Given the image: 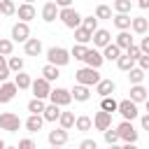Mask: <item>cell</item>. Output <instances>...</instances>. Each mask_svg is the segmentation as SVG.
<instances>
[{"label": "cell", "instance_id": "1", "mask_svg": "<svg viewBox=\"0 0 149 149\" xmlns=\"http://www.w3.org/2000/svg\"><path fill=\"white\" fill-rule=\"evenodd\" d=\"M74 79H77V84H81V86H88V88H91V86H95L102 77H100V72H98V70H93V68H86V65H84V68H79V70L74 72Z\"/></svg>", "mask_w": 149, "mask_h": 149}, {"label": "cell", "instance_id": "2", "mask_svg": "<svg viewBox=\"0 0 149 149\" xmlns=\"http://www.w3.org/2000/svg\"><path fill=\"white\" fill-rule=\"evenodd\" d=\"M47 61H49V65L63 68V65L70 63V51L63 49V47H51V49L47 51Z\"/></svg>", "mask_w": 149, "mask_h": 149}, {"label": "cell", "instance_id": "3", "mask_svg": "<svg viewBox=\"0 0 149 149\" xmlns=\"http://www.w3.org/2000/svg\"><path fill=\"white\" fill-rule=\"evenodd\" d=\"M58 19L63 21L65 28H72V30L81 26V14H79L74 7H65V9H61V12H58Z\"/></svg>", "mask_w": 149, "mask_h": 149}, {"label": "cell", "instance_id": "4", "mask_svg": "<svg viewBox=\"0 0 149 149\" xmlns=\"http://www.w3.org/2000/svg\"><path fill=\"white\" fill-rule=\"evenodd\" d=\"M116 133H119V140H123L126 144H135L137 142V130H135L133 121H121L116 126Z\"/></svg>", "mask_w": 149, "mask_h": 149}, {"label": "cell", "instance_id": "5", "mask_svg": "<svg viewBox=\"0 0 149 149\" xmlns=\"http://www.w3.org/2000/svg\"><path fill=\"white\" fill-rule=\"evenodd\" d=\"M21 126H23V121L19 119V114H14V112H2V114H0V128H2V130L16 133Z\"/></svg>", "mask_w": 149, "mask_h": 149}, {"label": "cell", "instance_id": "6", "mask_svg": "<svg viewBox=\"0 0 149 149\" xmlns=\"http://www.w3.org/2000/svg\"><path fill=\"white\" fill-rule=\"evenodd\" d=\"M49 100H51V105L65 107V105H70V102H72V93H70L68 88H61V86H56V88H51V93H49Z\"/></svg>", "mask_w": 149, "mask_h": 149}, {"label": "cell", "instance_id": "7", "mask_svg": "<svg viewBox=\"0 0 149 149\" xmlns=\"http://www.w3.org/2000/svg\"><path fill=\"white\" fill-rule=\"evenodd\" d=\"M116 112L123 116V121H133V119H137V105L133 102V100H119V107H116Z\"/></svg>", "mask_w": 149, "mask_h": 149}, {"label": "cell", "instance_id": "8", "mask_svg": "<svg viewBox=\"0 0 149 149\" xmlns=\"http://www.w3.org/2000/svg\"><path fill=\"white\" fill-rule=\"evenodd\" d=\"M30 88H33V95H35V98H40V100L49 98V93H51V84H49L44 77H37V79H33Z\"/></svg>", "mask_w": 149, "mask_h": 149}, {"label": "cell", "instance_id": "9", "mask_svg": "<svg viewBox=\"0 0 149 149\" xmlns=\"http://www.w3.org/2000/svg\"><path fill=\"white\" fill-rule=\"evenodd\" d=\"M84 63H86V68H93V70H98V68L105 63V58H102V51H98L95 47H93V49H86Z\"/></svg>", "mask_w": 149, "mask_h": 149}, {"label": "cell", "instance_id": "10", "mask_svg": "<svg viewBox=\"0 0 149 149\" xmlns=\"http://www.w3.org/2000/svg\"><path fill=\"white\" fill-rule=\"evenodd\" d=\"M28 37H30V28H28V23L19 21V23L12 26V42H26Z\"/></svg>", "mask_w": 149, "mask_h": 149}, {"label": "cell", "instance_id": "11", "mask_svg": "<svg viewBox=\"0 0 149 149\" xmlns=\"http://www.w3.org/2000/svg\"><path fill=\"white\" fill-rule=\"evenodd\" d=\"M93 128L95 130H107V128H112V114L109 112H95V116H93Z\"/></svg>", "mask_w": 149, "mask_h": 149}, {"label": "cell", "instance_id": "12", "mask_svg": "<svg viewBox=\"0 0 149 149\" xmlns=\"http://www.w3.org/2000/svg\"><path fill=\"white\" fill-rule=\"evenodd\" d=\"M47 140H49L51 147H63V144L68 142V130H63V128H54V130H49Z\"/></svg>", "mask_w": 149, "mask_h": 149}, {"label": "cell", "instance_id": "13", "mask_svg": "<svg viewBox=\"0 0 149 149\" xmlns=\"http://www.w3.org/2000/svg\"><path fill=\"white\" fill-rule=\"evenodd\" d=\"M16 93H19V88H16L14 81H2V84H0V102H9V100H14Z\"/></svg>", "mask_w": 149, "mask_h": 149}, {"label": "cell", "instance_id": "14", "mask_svg": "<svg viewBox=\"0 0 149 149\" xmlns=\"http://www.w3.org/2000/svg\"><path fill=\"white\" fill-rule=\"evenodd\" d=\"M93 47H98V49H105L109 42H112V35H109V30H105V28H98L95 33H93Z\"/></svg>", "mask_w": 149, "mask_h": 149}, {"label": "cell", "instance_id": "15", "mask_svg": "<svg viewBox=\"0 0 149 149\" xmlns=\"http://www.w3.org/2000/svg\"><path fill=\"white\" fill-rule=\"evenodd\" d=\"M58 7H56V2L54 0H49V2H44V7H42V21H47V23H51V21H56L58 19Z\"/></svg>", "mask_w": 149, "mask_h": 149}, {"label": "cell", "instance_id": "16", "mask_svg": "<svg viewBox=\"0 0 149 149\" xmlns=\"http://www.w3.org/2000/svg\"><path fill=\"white\" fill-rule=\"evenodd\" d=\"M116 91V84L112 81V79H100L98 84H95V93L100 95V98H107V95H112Z\"/></svg>", "mask_w": 149, "mask_h": 149}, {"label": "cell", "instance_id": "17", "mask_svg": "<svg viewBox=\"0 0 149 149\" xmlns=\"http://www.w3.org/2000/svg\"><path fill=\"white\" fill-rule=\"evenodd\" d=\"M16 14H19V19H21L23 23H28V21H33V19L37 16V12H35V7H33V5H28V2H23V5H19V7H16Z\"/></svg>", "mask_w": 149, "mask_h": 149}, {"label": "cell", "instance_id": "18", "mask_svg": "<svg viewBox=\"0 0 149 149\" xmlns=\"http://www.w3.org/2000/svg\"><path fill=\"white\" fill-rule=\"evenodd\" d=\"M23 51H26V56H40L42 54V42L37 37H28L23 42Z\"/></svg>", "mask_w": 149, "mask_h": 149}, {"label": "cell", "instance_id": "19", "mask_svg": "<svg viewBox=\"0 0 149 149\" xmlns=\"http://www.w3.org/2000/svg\"><path fill=\"white\" fill-rule=\"evenodd\" d=\"M23 126H26V130H28V133H37V130H42L44 119H42V114H30V116L23 121Z\"/></svg>", "mask_w": 149, "mask_h": 149}, {"label": "cell", "instance_id": "20", "mask_svg": "<svg viewBox=\"0 0 149 149\" xmlns=\"http://www.w3.org/2000/svg\"><path fill=\"white\" fill-rule=\"evenodd\" d=\"M70 93H72V98H74L77 102H86V100L91 98V88H88V86H81V84H74Z\"/></svg>", "mask_w": 149, "mask_h": 149}, {"label": "cell", "instance_id": "21", "mask_svg": "<svg viewBox=\"0 0 149 149\" xmlns=\"http://www.w3.org/2000/svg\"><path fill=\"white\" fill-rule=\"evenodd\" d=\"M147 98H149V95H147V88H144L142 84H135V86H130V98H128V100H133V102L137 105V102H144Z\"/></svg>", "mask_w": 149, "mask_h": 149}, {"label": "cell", "instance_id": "22", "mask_svg": "<svg viewBox=\"0 0 149 149\" xmlns=\"http://www.w3.org/2000/svg\"><path fill=\"white\" fill-rule=\"evenodd\" d=\"M114 44H116L121 51H123V49H130V47H133V37H130V33H128V30H119Z\"/></svg>", "mask_w": 149, "mask_h": 149}, {"label": "cell", "instance_id": "23", "mask_svg": "<svg viewBox=\"0 0 149 149\" xmlns=\"http://www.w3.org/2000/svg\"><path fill=\"white\" fill-rule=\"evenodd\" d=\"M147 28H149V21H147L144 16H135V19L130 21V30H133V33H137V35H144V33H147Z\"/></svg>", "mask_w": 149, "mask_h": 149}, {"label": "cell", "instance_id": "24", "mask_svg": "<svg viewBox=\"0 0 149 149\" xmlns=\"http://www.w3.org/2000/svg\"><path fill=\"white\" fill-rule=\"evenodd\" d=\"M91 40H93V33H91V30H86V28H81V26L74 28V42H77V44H88Z\"/></svg>", "mask_w": 149, "mask_h": 149}, {"label": "cell", "instance_id": "25", "mask_svg": "<svg viewBox=\"0 0 149 149\" xmlns=\"http://www.w3.org/2000/svg\"><path fill=\"white\" fill-rule=\"evenodd\" d=\"M119 56H121V49H119L114 42H109V44L102 49V58H105V61H119Z\"/></svg>", "mask_w": 149, "mask_h": 149}, {"label": "cell", "instance_id": "26", "mask_svg": "<svg viewBox=\"0 0 149 149\" xmlns=\"http://www.w3.org/2000/svg\"><path fill=\"white\" fill-rule=\"evenodd\" d=\"M14 84H16L19 91H23V88H30L33 79H30V74H26V72L21 70V72H16V77H14Z\"/></svg>", "mask_w": 149, "mask_h": 149}, {"label": "cell", "instance_id": "27", "mask_svg": "<svg viewBox=\"0 0 149 149\" xmlns=\"http://www.w3.org/2000/svg\"><path fill=\"white\" fill-rule=\"evenodd\" d=\"M58 116H61V107L58 105H47L44 112H42V119L44 121H58Z\"/></svg>", "mask_w": 149, "mask_h": 149}, {"label": "cell", "instance_id": "28", "mask_svg": "<svg viewBox=\"0 0 149 149\" xmlns=\"http://www.w3.org/2000/svg\"><path fill=\"white\" fill-rule=\"evenodd\" d=\"M74 128H77V130H81V133H86V130H91V128H93V119H91V116H86V114H81V116H77V119H74Z\"/></svg>", "mask_w": 149, "mask_h": 149}, {"label": "cell", "instance_id": "29", "mask_svg": "<svg viewBox=\"0 0 149 149\" xmlns=\"http://www.w3.org/2000/svg\"><path fill=\"white\" fill-rule=\"evenodd\" d=\"M112 19H114V26H116L119 30H128V28H130V21H133L130 14H114Z\"/></svg>", "mask_w": 149, "mask_h": 149}, {"label": "cell", "instance_id": "30", "mask_svg": "<svg viewBox=\"0 0 149 149\" xmlns=\"http://www.w3.org/2000/svg\"><path fill=\"white\" fill-rule=\"evenodd\" d=\"M42 77L51 84V81H56V79L61 77V72H58V68H56V65H49V63H47V65L42 68Z\"/></svg>", "mask_w": 149, "mask_h": 149}, {"label": "cell", "instance_id": "31", "mask_svg": "<svg viewBox=\"0 0 149 149\" xmlns=\"http://www.w3.org/2000/svg\"><path fill=\"white\" fill-rule=\"evenodd\" d=\"M58 123H61V128H63V130H70V128L74 126V112H61Z\"/></svg>", "mask_w": 149, "mask_h": 149}, {"label": "cell", "instance_id": "32", "mask_svg": "<svg viewBox=\"0 0 149 149\" xmlns=\"http://www.w3.org/2000/svg\"><path fill=\"white\" fill-rule=\"evenodd\" d=\"M116 65H119V70L128 72V70H133V68H135V61H133L128 54H121V56H119V61H116Z\"/></svg>", "mask_w": 149, "mask_h": 149}, {"label": "cell", "instance_id": "33", "mask_svg": "<svg viewBox=\"0 0 149 149\" xmlns=\"http://www.w3.org/2000/svg\"><path fill=\"white\" fill-rule=\"evenodd\" d=\"M116 107H119V100H114L112 95H107V98L100 100V109H102V112H109V114H112V112H116Z\"/></svg>", "mask_w": 149, "mask_h": 149}, {"label": "cell", "instance_id": "34", "mask_svg": "<svg viewBox=\"0 0 149 149\" xmlns=\"http://www.w3.org/2000/svg\"><path fill=\"white\" fill-rule=\"evenodd\" d=\"M112 7H114V12H116V14H130L133 2H130V0H114V2H112Z\"/></svg>", "mask_w": 149, "mask_h": 149}, {"label": "cell", "instance_id": "35", "mask_svg": "<svg viewBox=\"0 0 149 149\" xmlns=\"http://www.w3.org/2000/svg\"><path fill=\"white\" fill-rule=\"evenodd\" d=\"M7 68H9V72H21L23 70V58L21 56H9L7 58Z\"/></svg>", "mask_w": 149, "mask_h": 149}, {"label": "cell", "instance_id": "36", "mask_svg": "<svg viewBox=\"0 0 149 149\" xmlns=\"http://www.w3.org/2000/svg\"><path fill=\"white\" fill-rule=\"evenodd\" d=\"M142 79H144V70H140V68H133V70H128V81H130V86H135V84H142Z\"/></svg>", "mask_w": 149, "mask_h": 149}, {"label": "cell", "instance_id": "37", "mask_svg": "<svg viewBox=\"0 0 149 149\" xmlns=\"http://www.w3.org/2000/svg\"><path fill=\"white\" fill-rule=\"evenodd\" d=\"M0 14H5V16H14V14H16V5H14V0H0Z\"/></svg>", "mask_w": 149, "mask_h": 149}, {"label": "cell", "instance_id": "38", "mask_svg": "<svg viewBox=\"0 0 149 149\" xmlns=\"http://www.w3.org/2000/svg\"><path fill=\"white\" fill-rule=\"evenodd\" d=\"M44 107H47V105H44V100H40V98H33V100L28 102V112H30V114H42Z\"/></svg>", "mask_w": 149, "mask_h": 149}, {"label": "cell", "instance_id": "39", "mask_svg": "<svg viewBox=\"0 0 149 149\" xmlns=\"http://www.w3.org/2000/svg\"><path fill=\"white\" fill-rule=\"evenodd\" d=\"M81 28L95 33V30H98V19H95L93 14H91V16H81Z\"/></svg>", "mask_w": 149, "mask_h": 149}, {"label": "cell", "instance_id": "40", "mask_svg": "<svg viewBox=\"0 0 149 149\" xmlns=\"http://www.w3.org/2000/svg\"><path fill=\"white\" fill-rule=\"evenodd\" d=\"M14 51V42L7 37H0V56H12Z\"/></svg>", "mask_w": 149, "mask_h": 149}, {"label": "cell", "instance_id": "41", "mask_svg": "<svg viewBox=\"0 0 149 149\" xmlns=\"http://www.w3.org/2000/svg\"><path fill=\"white\" fill-rule=\"evenodd\" d=\"M93 16H95V19H112V7H109V5H98Z\"/></svg>", "mask_w": 149, "mask_h": 149}, {"label": "cell", "instance_id": "42", "mask_svg": "<svg viewBox=\"0 0 149 149\" xmlns=\"http://www.w3.org/2000/svg\"><path fill=\"white\" fill-rule=\"evenodd\" d=\"M86 44H74L72 49H70V56H74L77 61H84V56H86Z\"/></svg>", "mask_w": 149, "mask_h": 149}, {"label": "cell", "instance_id": "43", "mask_svg": "<svg viewBox=\"0 0 149 149\" xmlns=\"http://www.w3.org/2000/svg\"><path fill=\"white\" fill-rule=\"evenodd\" d=\"M102 137H105V142H107V144H116V142H119V133H116V130H112V128H107V130L102 133Z\"/></svg>", "mask_w": 149, "mask_h": 149}, {"label": "cell", "instance_id": "44", "mask_svg": "<svg viewBox=\"0 0 149 149\" xmlns=\"http://www.w3.org/2000/svg\"><path fill=\"white\" fill-rule=\"evenodd\" d=\"M7 77H9V68H7V58H5V56H0V84H2V81H7Z\"/></svg>", "mask_w": 149, "mask_h": 149}, {"label": "cell", "instance_id": "45", "mask_svg": "<svg viewBox=\"0 0 149 149\" xmlns=\"http://www.w3.org/2000/svg\"><path fill=\"white\" fill-rule=\"evenodd\" d=\"M19 149H37V144L30 140V137H23V140H19V144H16Z\"/></svg>", "mask_w": 149, "mask_h": 149}, {"label": "cell", "instance_id": "46", "mask_svg": "<svg viewBox=\"0 0 149 149\" xmlns=\"http://www.w3.org/2000/svg\"><path fill=\"white\" fill-rule=\"evenodd\" d=\"M126 54H128V56H130V58H133L135 63H137V58L142 56V51H140V47H137V44H133L130 49H126Z\"/></svg>", "mask_w": 149, "mask_h": 149}, {"label": "cell", "instance_id": "47", "mask_svg": "<svg viewBox=\"0 0 149 149\" xmlns=\"http://www.w3.org/2000/svg\"><path fill=\"white\" fill-rule=\"evenodd\" d=\"M137 63H140V70H149V54H142L140 58H137Z\"/></svg>", "mask_w": 149, "mask_h": 149}, {"label": "cell", "instance_id": "48", "mask_svg": "<svg viewBox=\"0 0 149 149\" xmlns=\"http://www.w3.org/2000/svg\"><path fill=\"white\" fill-rule=\"evenodd\" d=\"M79 149H98V142L95 140H81L79 142Z\"/></svg>", "mask_w": 149, "mask_h": 149}, {"label": "cell", "instance_id": "49", "mask_svg": "<svg viewBox=\"0 0 149 149\" xmlns=\"http://www.w3.org/2000/svg\"><path fill=\"white\" fill-rule=\"evenodd\" d=\"M140 51H142V54H149V35L142 37V42H140Z\"/></svg>", "mask_w": 149, "mask_h": 149}, {"label": "cell", "instance_id": "50", "mask_svg": "<svg viewBox=\"0 0 149 149\" xmlns=\"http://www.w3.org/2000/svg\"><path fill=\"white\" fill-rule=\"evenodd\" d=\"M58 9H65V7H72V0H54Z\"/></svg>", "mask_w": 149, "mask_h": 149}, {"label": "cell", "instance_id": "51", "mask_svg": "<svg viewBox=\"0 0 149 149\" xmlns=\"http://www.w3.org/2000/svg\"><path fill=\"white\" fill-rule=\"evenodd\" d=\"M140 123H142V128H144V130H149V114H142Z\"/></svg>", "mask_w": 149, "mask_h": 149}, {"label": "cell", "instance_id": "52", "mask_svg": "<svg viewBox=\"0 0 149 149\" xmlns=\"http://www.w3.org/2000/svg\"><path fill=\"white\" fill-rule=\"evenodd\" d=\"M137 7L140 9H149V0H137Z\"/></svg>", "mask_w": 149, "mask_h": 149}, {"label": "cell", "instance_id": "53", "mask_svg": "<svg viewBox=\"0 0 149 149\" xmlns=\"http://www.w3.org/2000/svg\"><path fill=\"white\" fill-rule=\"evenodd\" d=\"M121 149H137V147H135V144H123Z\"/></svg>", "mask_w": 149, "mask_h": 149}, {"label": "cell", "instance_id": "54", "mask_svg": "<svg viewBox=\"0 0 149 149\" xmlns=\"http://www.w3.org/2000/svg\"><path fill=\"white\" fill-rule=\"evenodd\" d=\"M109 149H121V147L119 144H109Z\"/></svg>", "mask_w": 149, "mask_h": 149}, {"label": "cell", "instance_id": "55", "mask_svg": "<svg viewBox=\"0 0 149 149\" xmlns=\"http://www.w3.org/2000/svg\"><path fill=\"white\" fill-rule=\"evenodd\" d=\"M5 147H7V144H5V142H2V140H0V149H5Z\"/></svg>", "mask_w": 149, "mask_h": 149}, {"label": "cell", "instance_id": "56", "mask_svg": "<svg viewBox=\"0 0 149 149\" xmlns=\"http://www.w3.org/2000/svg\"><path fill=\"white\" fill-rule=\"evenodd\" d=\"M5 149H19V147H5Z\"/></svg>", "mask_w": 149, "mask_h": 149}, {"label": "cell", "instance_id": "57", "mask_svg": "<svg viewBox=\"0 0 149 149\" xmlns=\"http://www.w3.org/2000/svg\"><path fill=\"white\" fill-rule=\"evenodd\" d=\"M26 2H28V5H33V0H26Z\"/></svg>", "mask_w": 149, "mask_h": 149}, {"label": "cell", "instance_id": "58", "mask_svg": "<svg viewBox=\"0 0 149 149\" xmlns=\"http://www.w3.org/2000/svg\"><path fill=\"white\" fill-rule=\"evenodd\" d=\"M51 149H61V147H51Z\"/></svg>", "mask_w": 149, "mask_h": 149}, {"label": "cell", "instance_id": "59", "mask_svg": "<svg viewBox=\"0 0 149 149\" xmlns=\"http://www.w3.org/2000/svg\"><path fill=\"white\" fill-rule=\"evenodd\" d=\"M84 2H88V0H84Z\"/></svg>", "mask_w": 149, "mask_h": 149}, {"label": "cell", "instance_id": "60", "mask_svg": "<svg viewBox=\"0 0 149 149\" xmlns=\"http://www.w3.org/2000/svg\"><path fill=\"white\" fill-rule=\"evenodd\" d=\"M130 2H133V0H130Z\"/></svg>", "mask_w": 149, "mask_h": 149}, {"label": "cell", "instance_id": "61", "mask_svg": "<svg viewBox=\"0 0 149 149\" xmlns=\"http://www.w3.org/2000/svg\"><path fill=\"white\" fill-rule=\"evenodd\" d=\"M147 21H149V19H147Z\"/></svg>", "mask_w": 149, "mask_h": 149}]
</instances>
